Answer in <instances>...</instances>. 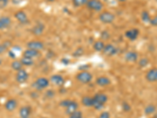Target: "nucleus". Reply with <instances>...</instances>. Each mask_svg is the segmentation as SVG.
<instances>
[{
	"label": "nucleus",
	"mask_w": 157,
	"mask_h": 118,
	"mask_svg": "<svg viewBox=\"0 0 157 118\" xmlns=\"http://www.w3.org/2000/svg\"><path fill=\"white\" fill-rule=\"evenodd\" d=\"M96 83L98 86L105 87L111 84V81L106 77H100L96 80Z\"/></svg>",
	"instance_id": "a211bd4d"
},
{
	"label": "nucleus",
	"mask_w": 157,
	"mask_h": 118,
	"mask_svg": "<svg viewBox=\"0 0 157 118\" xmlns=\"http://www.w3.org/2000/svg\"><path fill=\"white\" fill-rule=\"evenodd\" d=\"M150 24H151L152 26H157V15L151 19V21H150Z\"/></svg>",
	"instance_id": "c9c22d12"
},
{
	"label": "nucleus",
	"mask_w": 157,
	"mask_h": 118,
	"mask_svg": "<svg viewBox=\"0 0 157 118\" xmlns=\"http://www.w3.org/2000/svg\"><path fill=\"white\" fill-rule=\"evenodd\" d=\"M138 58V55L136 52L134 51H129L125 54V59L127 61L129 62H134Z\"/></svg>",
	"instance_id": "6ab92c4d"
},
{
	"label": "nucleus",
	"mask_w": 157,
	"mask_h": 118,
	"mask_svg": "<svg viewBox=\"0 0 157 118\" xmlns=\"http://www.w3.org/2000/svg\"><path fill=\"white\" fill-rule=\"evenodd\" d=\"M118 1H120V2H125L127 0H118Z\"/></svg>",
	"instance_id": "a19ab883"
},
{
	"label": "nucleus",
	"mask_w": 157,
	"mask_h": 118,
	"mask_svg": "<svg viewBox=\"0 0 157 118\" xmlns=\"http://www.w3.org/2000/svg\"><path fill=\"white\" fill-rule=\"evenodd\" d=\"M101 37L103 39H108L110 37V34H109V32H107V31H104V32H101Z\"/></svg>",
	"instance_id": "2f4dec72"
},
{
	"label": "nucleus",
	"mask_w": 157,
	"mask_h": 118,
	"mask_svg": "<svg viewBox=\"0 0 157 118\" xmlns=\"http://www.w3.org/2000/svg\"><path fill=\"white\" fill-rule=\"evenodd\" d=\"M99 118H110V114H109V112L105 111V112L101 113L100 116H99Z\"/></svg>",
	"instance_id": "f704fd0d"
},
{
	"label": "nucleus",
	"mask_w": 157,
	"mask_h": 118,
	"mask_svg": "<svg viewBox=\"0 0 157 118\" xmlns=\"http://www.w3.org/2000/svg\"><path fill=\"white\" fill-rule=\"evenodd\" d=\"M14 17L18 22L21 24H22V25H27V24H29V20L28 18L27 14L23 10H18L17 12L15 13Z\"/></svg>",
	"instance_id": "423d86ee"
},
{
	"label": "nucleus",
	"mask_w": 157,
	"mask_h": 118,
	"mask_svg": "<svg viewBox=\"0 0 157 118\" xmlns=\"http://www.w3.org/2000/svg\"><path fill=\"white\" fill-rule=\"evenodd\" d=\"M108 101V96L103 93L96 94L93 97V107L96 109H101L104 107Z\"/></svg>",
	"instance_id": "f257e3e1"
},
{
	"label": "nucleus",
	"mask_w": 157,
	"mask_h": 118,
	"mask_svg": "<svg viewBox=\"0 0 157 118\" xmlns=\"http://www.w3.org/2000/svg\"><path fill=\"white\" fill-rule=\"evenodd\" d=\"M39 50H32V49H29L28 48L27 50H25L23 53V56L24 57H29V58H36L39 55Z\"/></svg>",
	"instance_id": "f3484780"
},
{
	"label": "nucleus",
	"mask_w": 157,
	"mask_h": 118,
	"mask_svg": "<svg viewBox=\"0 0 157 118\" xmlns=\"http://www.w3.org/2000/svg\"><path fill=\"white\" fill-rule=\"evenodd\" d=\"M155 111V106H154V105H152V104L148 105L145 109V114L147 115L152 114Z\"/></svg>",
	"instance_id": "a878e982"
},
{
	"label": "nucleus",
	"mask_w": 157,
	"mask_h": 118,
	"mask_svg": "<svg viewBox=\"0 0 157 118\" xmlns=\"http://www.w3.org/2000/svg\"><path fill=\"white\" fill-rule=\"evenodd\" d=\"M88 0H72V3L76 7L82 6L84 5H86Z\"/></svg>",
	"instance_id": "bb28decb"
},
{
	"label": "nucleus",
	"mask_w": 157,
	"mask_h": 118,
	"mask_svg": "<svg viewBox=\"0 0 157 118\" xmlns=\"http://www.w3.org/2000/svg\"><path fill=\"white\" fill-rule=\"evenodd\" d=\"M45 29V25H43L42 22H38L34 27L32 28V33L35 36H40V35L43 34V31Z\"/></svg>",
	"instance_id": "4468645a"
},
{
	"label": "nucleus",
	"mask_w": 157,
	"mask_h": 118,
	"mask_svg": "<svg viewBox=\"0 0 157 118\" xmlns=\"http://www.w3.org/2000/svg\"><path fill=\"white\" fill-rule=\"evenodd\" d=\"M115 15L109 11H104L99 15V20L104 24H111L114 22Z\"/></svg>",
	"instance_id": "7ed1b4c3"
},
{
	"label": "nucleus",
	"mask_w": 157,
	"mask_h": 118,
	"mask_svg": "<svg viewBox=\"0 0 157 118\" xmlns=\"http://www.w3.org/2000/svg\"><path fill=\"white\" fill-rule=\"evenodd\" d=\"M21 61L22 65H25V66H31L32 65L34 64V61L32 58H29V57H24L21 59Z\"/></svg>",
	"instance_id": "b1692460"
},
{
	"label": "nucleus",
	"mask_w": 157,
	"mask_h": 118,
	"mask_svg": "<svg viewBox=\"0 0 157 118\" xmlns=\"http://www.w3.org/2000/svg\"><path fill=\"white\" fill-rule=\"evenodd\" d=\"M156 1H157V0H156Z\"/></svg>",
	"instance_id": "c03bdc74"
},
{
	"label": "nucleus",
	"mask_w": 157,
	"mask_h": 118,
	"mask_svg": "<svg viewBox=\"0 0 157 118\" xmlns=\"http://www.w3.org/2000/svg\"><path fill=\"white\" fill-rule=\"evenodd\" d=\"M28 78H29V74L26 72V70L21 69V70L17 71L16 74V80L18 83L20 84H23L27 81Z\"/></svg>",
	"instance_id": "6e6552de"
},
{
	"label": "nucleus",
	"mask_w": 157,
	"mask_h": 118,
	"mask_svg": "<svg viewBox=\"0 0 157 118\" xmlns=\"http://www.w3.org/2000/svg\"><path fill=\"white\" fill-rule=\"evenodd\" d=\"M69 118H83V116H82V112L80 111H75V113H71V115H69Z\"/></svg>",
	"instance_id": "c85d7f7f"
},
{
	"label": "nucleus",
	"mask_w": 157,
	"mask_h": 118,
	"mask_svg": "<svg viewBox=\"0 0 157 118\" xmlns=\"http://www.w3.org/2000/svg\"><path fill=\"white\" fill-rule=\"evenodd\" d=\"M152 118H157V116H154V117H152Z\"/></svg>",
	"instance_id": "79ce46f5"
},
{
	"label": "nucleus",
	"mask_w": 157,
	"mask_h": 118,
	"mask_svg": "<svg viewBox=\"0 0 157 118\" xmlns=\"http://www.w3.org/2000/svg\"><path fill=\"white\" fill-rule=\"evenodd\" d=\"M8 54H9L10 57H12V58H14V57H15V54L13 51H11V50H10V51H9Z\"/></svg>",
	"instance_id": "58836bf2"
},
{
	"label": "nucleus",
	"mask_w": 157,
	"mask_h": 118,
	"mask_svg": "<svg viewBox=\"0 0 157 118\" xmlns=\"http://www.w3.org/2000/svg\"><path fill=\"white\" fill-rule=\"evenodd\" d=\"M78 105L76 102L75 101H71L70 102V103L68 104V106H66V113L68 115H71V113H75V111L78 110Z\"/></svg>",
	"instance_id": "dca6fc26"
},
{
	"label": "nucleus",
	"mask_w": 157,
	"mask_h": 118,
	"mask_svg": "<svg viewBox=\"0 0 157 118\" xmlns=\"http://www.w3.org/2000/svg\"><path fill=\"white\" fill-rule=\"evenodd\" d=\"M23 0H11V2H12L13 4H14V5H18L21 2H22Z\"/></svg>",
	"instance_id": "4c0bfd02"
},
{
	"label": "nucleus",
	"mask_w": 157,
	"mask_h": 118,
	"mask_svg": "<svg viewBox=\"0 0 157 118\" xmlns=\"http://www.w3.org/2000/svg\"><path fill=\"white\" fill-rule=\"evenodd\" d=\"M140 34L139 30L137 29H131L127 30L125 32V36L127 39H129L131 41H134L135 39H137V38L138 37Z\"/></svg>",
	"instance_id": "1a4fd4ad"
},
{
	"label": "nucleus",
	"mask_w": 157,
	"mask_h": 118,
	"mask_svg": "<svg viewBox=\"0 0 157 118\" xmlns=\"http://www.w3.org/2000/svg\"><path fill=\"white\" fill-rule=\"evenodd\" d=\"M1 63H2V61H1V60H0V64H1Z\"/></svg>",
	"instance_id": "37998d69"
},
{
	"label": "nucleus",
	"mask_w": 157,
	"mask_h": 118,
	"mask_svg": "<svg viewBox=\"0 0 157 118\" xmlns=\"http://www.w3.org/2000/svg\"><path fill=\"white\" fill-rule=\"evenodd\" d=\"M47 1H48V2H54L56 0H47Z\"/></svg>",
	"instance_id": "ea45409f"
},
{
	"label": "nucleus",
	"mask_w": 157,
	"mask_h": 118,
	"mask_svg": "<svg viewBox=\"0 0 157 118\" xmlns=\"http://www.w3.org/2000/svg\"><path fill=\"white\" fill-rule=\"evenodd\" d=\"M50 81L52 82V84H54L56 86H63L64 84V79L62 76L58 75V74H55V75H53L50 78Z\"/></svg>",
	"instance_id": "9b49d317"
},
{
	"label": "nucleus",
	"mask_w": 157,
	"mask_h": 118,
	"mask_svg": "<svg viewBox=\"0 0 157 118\" xmlns=\"http://www.w3.org/2000/svg\"><path fill=\"white\" fill-rule=\"evenodd\" d=\"M49 84H50V82H49V81L47 78H45V77H40V78H38L36 81V82L33 84H34L33 87L38 90H42L47 88V87L49 86Z\"/></svg>",
	"instance_id": "39448f33"
},
{
	"label": "nucleus",
	"mask_w": 157,
	"mask_h": 118,
	"mask_svg": "<svg viewBox=\"0 0 157 118\" xmlns=\"http://www.w3.org/2000/svg\"><path fill=\"white\" fill-rule=\"evenodd\" d=\"M86 6L91 10L99 12L103 10L104 5L101 0H88Z\"/></svg>",
	"instance_id": "f03ea898"
},
{
	"label": "nucleus",
	"mask_w": 157,
	"mask_h": 118,
	"mask_svg": "<svg viewBox=\"0 0 157 118\" xmlns=\"http://www.w3.org/2000/svg\"><path fill=\"white\" fill-rule=\"evenodd\" d=\"M92 75L89 72L82 71L76 76V78L79 82L82 83V84H87L90 83L92 80Z\"/></svg>",
	"instance_id": "20e7f679"
},
{
	"label": "nucleus",
	"mask_w": 157,
	"mask_h": 118,
	"mask_svg": "<svg viewBox=\"0 0 157 118\" xmlns=\"http://www.w3.org/2000/svg\"><path fill=\"white\" fill-rule=\"evenodd\" d=\"M123 109L124 111H126V112H128V111L130 110V105H129L128 103H127V102H123Z\"/></svg>",
	"instance_id": "473e14b6"
},
{
	"label": "nucleus",
	"mask_w": 157,
	"mask_h": 118,
	"mask_svg": "<svg viewBox=\"0 0 157 118\" xmlns=\"http://www.w3.org/2000/svg\"><path fill=\"white\" fill-rule=\"evenodd\" d=\"M141 20H142L143 22H145V23H150V21H151V19H152L149 15V13L146 10H144L141 12Z\"/></svg>",
	"instance_id": "5701e85b"
},
{
	"label": "nucleus",
	"mask_w": 157,
	"mask_h": 118,
	"mask_svg": "<svg viewBox=\"0 0 157 118\" xmlns=\"http://www.w3.org/2000/svg\"><path fill=\"white\" fill-rule=\"evenodd\" d=\"M10 45V43L9 42H5L2 44H0V54H3L4 52L6 51Z\"/></svg>",
	"instance_id": "cd10ccee"
},
{
	"label": "nucleus",
	"mask_w": 157,
	"mask_h": 118,
	"mask_svg": "<svg viewBox=\"0 0 157 118\" xmlns=\"http://www.w3.org/2000/svg\"><path fill=\"white\" fill-rule=\"evenodd\" d=\"M31 113H32V109L30 106H25L21 108L19 111V115L21 118H29L30 117Z\"/></svg>",
	"instance_id": "2eb2a0df"
},
{
	"label": "nucleus",
	"mask_w": 157,
	"mask_h": 118,
	"mask_svg": "<svg viewBox=\"0 0 157 118\" xmlns=\"http://www.w3.org/2000/svg\"><path fill=\"white\" fill-rule=\"evenodd\" d=\"M148 64V58H141L139 61V65L141 67H145Z\"/></svg>",
	"instance_id": "c756f323"
},
{
	"label": "nucleus",
	"mask_w": 157,
	"mask_h": 118,
	"mask_svg": "<svg viewBox=\"0 0 157 118\" xmlns=\"http://www.w3.org/2000/svg\"><path fill=\"white\" fill-rule=\"evenodd\" d=\"M11 25V19L10 17L2 16L0 18V30L7 29Z\"/></svg>",
	"instance_id": "ddd939ff"
},
{
	"label": "nucleus",
	"mask_w": 157,
	"mask_h": 118,
	"mask_svg": "<svg viewBox=\"0 0 157 118\" xmlns=\"http://www.w3.org/2000/svg\"><path fill=\"white\" fill-rule=\"evenodd\" d=\"M17 106V102L15 99L12 98V99H10L7 102H6L5 104V108L6 110L8 111H13L16 109Z\"/></svg>",
	"instance_id": "aec40b11"
},
{
	"label": "nucleus",
	"mask_w": 157,
	"mask_h": 118,
	"mask_svg": "<svg viewBox=\"0 0 157 118\" xmlns=\"http://www.w3.org/2000/svg\"><path fill=\"white\" fill-rule=\"evenodd\" d=\"M103 53L107 56H113L116 55L118 53V48L115 47L114 45L113 44H105V48L103 50Z\"/></svg>",
	"instance_id": "0eeeda50"
},
{
	"label": "nucleus",
	"mask_w": 157,
	"mask_h": 118,
	"mask_svg": "<svg viewBox=\"0 0 157 118\" xmlns=\"http://www.w3.org/2000/svg\"><path fill=\"white\" fill-rule=\"evenodd\" d=\"M146 80L149 82H157V68L151 69L146 73Z\"/></svg>",
	"instance_id": "f8f14e48"
},
{
	"label": "nucleus",
	"mask_w": 157,
	"mask_h": 118,
	"mask_svg": "<svg viewBox=\"0 0 157 118\" xmlns=\"http://www.w3.org/2000/svg\"><path fill=\"white\" fill-rule=\"evenodd\" d=\"M9 3V0H0V10L6 7Z\"/></svg>",
	"instance_id": "7c9ffc66"
},
{
	"label": "nucleus",
	"mask_w": 157,
	"mask_h": 118,
	"mask_svg": "<svg viewBox=\"0 0 157 118\" xmlns=\"http://www.w3.org/2000/svg\"><path fill=\"white\" fill-rule=\"evenodd\" d=\"M54 92H53L51 90H50V91H48L47 92V96L49 97V98H52V97H54Z\"/></svg>",
	"instance_id": "e433bc0d"
},
{
	"label": "nucleus",
	"mask_w": 157,
	"mask_h": 118,
	"mask_svg": "<svg viewBox=\"0 0 157 118\" xmlns=\"http://www.w3.org/2000/svg\"><path fill=\"white\" fill-rule=\"evenodd\" d=\"M70 102H71V100H68V99H67V100H63L60 103V106H62V107L66 108V106L70 103Z\"/></svg>",
	"instance_id": "72a5a7b5"
},
{
	"label": "nucleus",
	"mask_w": 157,
	"mask_h": 118,
	"mask_svg": "<svg viewBox=\"0 0 157 118\" xmlns=\"http://www.w3.org/2000/svg\"><path fill=\"white\" fill-rule=\"evenodd\" d=\"M105 46V44L103 41H97L93 45V47L96 51H103Z\"/></svg>",
	"instance_id": "4be33fe9"
},
{
	"label": "nucleus",
	"mask_w": 157,
	"mask_h": 118,
	"mask_svg": "<svg viewBox=\"0 0 157 118\" xmlns=\"http://www.w3.org/2000/svg\"><path fill=\"white\" fill-rule=\"evenodd\" d=\"M27 47L29 49H32L36 50H41L44 48V44L40 41H30L27 43Z\"/></svg>",
	"instance_id": "9d476101"
},
{
	"label": "nucleus",
	"mask_w": 157,
	"mask_h": 118,
	"mask_svg": "<svg viewBox=\"0 0 157 118\" xmlns=\"http://www.w3.org/2000/svg\"><path fill=\"white\" fill-rule=\"evenodd\" d=\"M22 66H23V65H22L21 61L15 60V61H13L11 63V67H12L13 69H14L15 71H19V70H21L22 69Z\"/></svg>",
	"instance_id": "393cba45"
},
{
	"label": "nucleus",
	"mask_w": 157,
	"mask_h": 118,
	"mask_svg": "<svg viewBox=\"0 0 157 118\" xmlns=\"http://www.w3.org/2000/svg\"><path fill=\"white\" fill-rule=\"evenodd\" d=\"M82 103L83 106L87 107H93V98L90 96H85L82 98Z\"/></svg>",
	"instance_id": "412c9836"
}]
</instances>
